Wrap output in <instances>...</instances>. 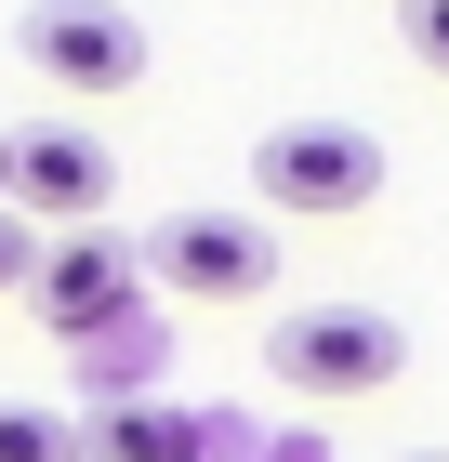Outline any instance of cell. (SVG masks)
I'll return each instance as SVG.
<instances>
[{
	"instance_id": "obj_1",
	"label": "cell",
	"mask_w": 449,
	"mask_h": 462,
	"mask_svg": "<svg viewBox=\"0 0 449 462\" xmlns=\"http://www.w3.org/2000/svg\"><path fill=\"white\" fill-rule=\"evenodd\" d=\"M251 185H265V212L291 225H344L383 199V133H357V119H277L265 145H251Z\"/></svg>"
},
{
	"instance_id": "obj_2",
	"label": "cell",
	"mask_w": 449,
	"mask_h": 462,
	"mask_svg": "<svg viewBox=\"0 0 449 462\" xmlns=\"http://www.w3.org/2000/svg\"><path fill=\"white\" fill-rule=\"evenodd\" d=\"M397 370H410V330L383 304H291L265 330V383H291V396H370Z\"/></svg>"
},
{
	"instance_id": "obj_3",
	"label": "cell",
	"mask_w": 449,
	"mask_h": 462,
	"mask_svg": "<svg viewBox=\"0 0 449 462\" xmlns=\"http://www.w3.org/2000/svg\"><path fill=\"white\" fill-rule=\"evenodd\" d=\"M14 53H27V67L53 79V93H80V106L133 93V79L159 67V40H145V14H133V0H27Z\"/></svg>"
},
{
	"instance_id": "obj_4",
	"label": "cell",
	"mask_w": 449,
	"mask_h": 462,
	"mask_svg": "<svg viewBox=\"0 0 449 462\" xmlns=\"http://www.w3.org/2000/svg\"><path fill=\"white\" fill-rule=\"evenodd\" d=\"M27 304H40V330H53V344H119V330L145 318V264H133V238L80 225V238H53V251H40Z\"/></svg>"
},
{
	"instance_id": "obj_5",
	"label": "cell",
	"mask_w": 449,
	"mask_h": 462,
	"mask_svg": "<svg viewBox=\"0 0 449 462\" xmlns=\"http://www.w3.org/2000/svg\"><path fill=\"white\" fill-rule=\"evenodd\" d=\"M106 199H119V159H106L93 133H67V119L0 133V212H14V225H53V238H80Z\"/></svg>"
},
{
	"instance_id": "obj_6",
	"label": "cell",
	"mask_w": 449,
	"mask_h": 462,
	"mask_svg": "<svg viewBox=\"0 0 449 462\" xmlns=\"http://www.w3.org/2000/svg\"><path fill=\"white\" fill-rule=\"evenodd\" d=\"M133 264H145V291L173 278L185 304H251V291L277 278V238H265L251 212H159Z\"/></svg>"
},
{
	"instance_id": "obj_7",
	"label": "cell",
	"mask_w": 449,
	"mask_h": 462,
	"mask_svg": "<svg viewBox=\"0 0 449 462\" xmlns=\"http://www.w3.org/2000/svg\"><path fill=\"white\" fill-rule=\"evenodd\" d=\"M80 462H199V410H173V396H93L80 410Z\"/></svg>"
},
{
	"instance_id": "obj_8",
	"label": "cell",
	"mask_w": 449,
	"mask_h": 462,
	"mask_svg": "<svg viewBox=\"0 0 449 462\" xmlns=\"http://www.w3.org/2000/svg\"><path fill=\"white\" fill-rule=\"evenodd\" d=\"M0 462H80V423H67V410H14V396H0Z\"/></svg>"
},
{
	"instance_id": "obj_9",
	"label": "cell",
	"mask_w": 449,
	"mask_h": 462,
	"mask_svg": "<svg viewBox=\"0 0 449 462\" xmlns=\"http://www.w3.org/2000/svg\"><path fill=\"white\" fill-rule=\"evenodd\" d=\"M397 40H410L423 67H436V79H449V0H397Z\"/></svg>"
},
{
	"instance_id": "obj_10",
	"label": "cell",
	"mask_w": 449,
	"mask_h": 462,
	"mask_svg": "<svg viewBox=\"0 0 449 462\" xmlns=\"http://www.w3.org/2000/svg\"><path fill=\"white\" fill-rule=\"evenodd\" d=\"M40 278V225H14V212H0V291H27Z\"/></svg>"
},
{
	"instance_id": "obj_11",
	"label": "cell",
	"mask_w": 449,
	"mask_h": 462,
	"mask_svg": "<svg viewBox=\"0 0 449 462\" xmlns=\"http://www.w3.org/2000/svg\"><path fill=\"white\" fill-rule=\"evenodd\" d=\"M410 462H449V449H410Z\"/></svg>"
}]
</instances>
